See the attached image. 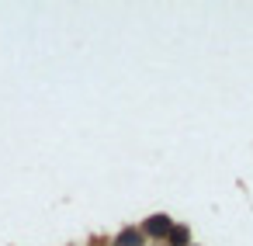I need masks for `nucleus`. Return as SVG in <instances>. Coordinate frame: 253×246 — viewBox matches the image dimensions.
<instances>
[{
    "label": "nucleus",
    "mask_w": 253,
    "mask_h": 246,
    "mask_svg": "<svg viewBox=\"0 0 253 246\" xmlns=\"http://www.w3.org/2000/svg\"><path fill=\"white\" fill-rule=\"evenodd\" d=\"M118 246H142V229H128L118 236Z\"/></svg>",
    "instance_id": "obj_2"
},
{
    "label": "nucleus",
    "mask_w": 253,
    "mask_h": 246,
    "mask_svg": "<svg viewBox=\"0 0 253 246\" xmlns=\"http://www.w3.org/2000/svg\"><path fill=\"white\" fill-rule=\"evenodd\" d=\"M173 225H170V218L167 215H153L146 225H142V236H167Z\"/></svg>",
    "instance_id": "obj_1"
},
{
    "label": "nucleus",
    "mask_w": 253,
    "mask_h": 246,
    "mask_svg": "<svg viewBox=\"0 0 253 246\" xmlns=\"http://www.w3.org/2000/svg\"><path fill=\"white\" fill-rule=\"evenodd\" d=\"M173 246H184L187 243V229H173V239H170Z\"/></svg>",
    "instance_id": "obj_3"
}]
</instances>
